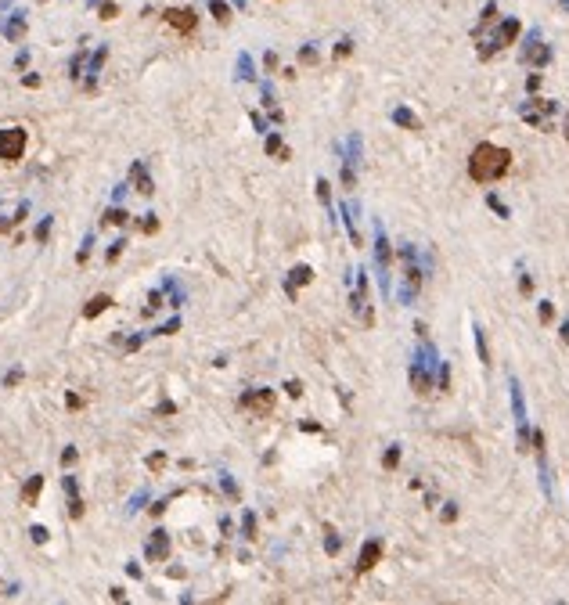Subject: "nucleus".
Wrapping results in <instances>:
<instances>
[{
  "mask_svg": "<svg viewBox=\"0 0 569 605\" xmlns=\"http://www.w3.org/2000/svg\"><path fill=\"white\" fill-rule=\"evenodd\" d=\"M29 533H33V540H36V544H43V540H47V529H43V526H33Z\"/></svg>",
  "mask_w": 569,
  "mask_h": 605,
  "instance_id": "obj_25",
  "label": "nucleus"
},
{
  "mask_svg": "<svg viewBox=\"0 0 569 605\" xmlns=\"http://www.w3.org/2000/svg\"><path fill=\"white\" fill-rule=\"evenodd\" d=\"M382 558V540L379 537H371L368 544H364V551H360V558H357V573H368V569H375V562Z\"/></svg>",
  "mask_w": 569,
  "mask_h": 605,
  "instance_id": "obj_5",
  "label": "nucleus"
},
{
  "mask_svg": "<svg viewBox=\"0 0 569 605\" xmlns=\"http://www.w3.org/2000/svg\"><path fill=\"white\" fill-rule=\"evenodd\" d=\"M296 281L306 285V281H310V267H296V270H292V285H296Z\"/></svg>",
  "mask_w": 569,
  "mask_h": 605,
  "instance_id": "obj_18",
  "label": "nucleus"
},
{
  "mask_svg": "<svg viewBox=\"0 0 569 605\" xmlns=\"http://www.w3.org/2000/svg\"><path fill=\"white\" fill-rule=\"evenodd\" d=\"M242 407L252 411V415H270L274 411V393L270 389H252V393L242 397Z\"/></svg>",
  "mask_w": 569,
  "mask_h": 605,
  "instance_id": "obj_4",
  "label": "nucleus"
},
{
  "mask_svg": "<svg viewBox=\"0 0 569 605\" xmlns=\"http://www.w3.org/2000/svg\"><path fill=\"white\" fill-rule=\"evenodd\" d=\"M519 292H522V296H530V292H533V281L522 278V281H519Z\"/></svg>",
  "mask_w": 569,
  "mask_h": 605,
  "instance_id": "obj_30",
  "label": "nucleus"
},
{
  "mask_svg": "<svg viewBox=\"0 0 569 605\" xmlns=\"http://www.w3.org/2000/svg\"><path fill=\"white\" fill-rule=\"evenodd\" d=\"M472 332H475V346H479V360H483V364H490V350H486V335H483V328L475 324Z\"/></svg>",
  "mask_w": 569,
  "mask_h": 605,
  "instance_id": "obj_12",
  "label": "nucleus"
},
{
  "mask_svg": "<svg viewBox=\"0 0 569 605\" xmlns=\"http://www.w3.org/2000/svg\"><path fill=\"white\" fill-rule=\"evenodd\" d=\"M162 18H166V25H173L177 33H195V25H198V15L191 11V7H166Z\"/></svg>",
  "mask_w": 569,
  "mask_h": 605,
  "instance_id": "obj_3",
  "label": "nucleus"
},
{
  "mask_svg": "<svg viewBox=\"0 0 569 605\" xmlns=\"http://www.w3.org/2000/svg\"><path fill=\"white\" fill-rule=\"evenodd\" d=\"M555 321V306L551 302H540V324H551Z\"/></svg>",
  "mask_w": 569,
  "mask_h": 605,
  "instance_id": "obj_17",
  "label": "nucleus"
},
{
  "mask_svg": "<svg viewBox=\"0 0 569 605\" xmlns=\"http://www.w3.org/2000/svg\"><path fill=\"white\" fill-rule=\"evenodd\" d=\"M562 342H569V321L562 324Z\"/></svg>",
  "mask_w": 569,
  "mask_h": 605,
  "instance_id": "obj_34",
  "label": "nucleus"
},
{
  "mask_svg": "<svg viewBox=\"0 0 569 605\" xmlns=\"http://www.w3.org/2000/svg\"><path fill=\"white\" fill-rule=\"evenodd\" d=\"M25 155V130L22 126H7L0 130V159L4 162H18Z\"/></svg>",
  "mask_w": 569,
  "mask_h": 605,
  "instance_id": "obj_2",
  "label": "nucleus"
},
{
  "mask_svg": "<svg viewBox=\"0 0 569 605\" xmlns=\"http://www.w3.org/2000/svg\"><path fill=\"white\" fill-rule=\"evenodd\" d=\"M379 260L389 263V242H385V238H379Z\"/></svg>",
  "mask_w": 569,
  "mask_h": 605,
  "instance_id": "obj_24",
  "label": "nucleus"
},
{
  "mask_svg": "<svg viewBox=\"0 0 569 605\" xmlns=\"http://www.w3.org/2000/svg\"><path fill=\"white\" fill-rule=\"evenodd\" d=\"M40 490H43V475H29V479H25V487H22V504H25V508L36 504Z\"/></svg>",
  "mask_w": 569,
  "mask_h": 605,
  "instance_id": "obj_7",
  "label": "nucleus"
},
{
  "mask_svg": "<svg viewBox=\"0 0 569 605\" xmlns=\"http://www.w3.org/2000/svg\"><path fill=\"white\" fill-rule=\"evenodd\" d=\"M148 555H152V558H166V555H170V540H166L162 529H155V537H152V544H148Z\"/></svg>",
  "mask_w": 569,
  "mask_h": 605,
  "instance_id": "obj_8",
  "label": "nucleus"
},
{
  "mask_svg": "<svg viewBox=\"0 0 569 605\" xmlns=\"http://www.w3.org/2000/svg\"><path fill=\"white\" fill-rule=\"evenodd\" d=\"M105 224H126V213H123V209H108Z\"/></svg>",
  "mask_w": 569,
  "mask_h": 605,
  "instance_id": "obj_20",
  "label": "nucleus"
},
{
  "mask_svg": "<svg viewBox=\"0 0 569 605\" xmlns=\"http://www.w3.org/2000/svg\"><path fill=\"white\" fill-rule=\"evenodd\" d=\"M526 61H530V65H548V61H551V51H548V43H537V47H530V51H526Z\"/></svg>",
  "mask_w": 569,
  "mask_h": 605,
  "instance_id": "obj_10",
  "label": "nucleus"
},
{
  "mask_svg": "<svg viewBox=\"0 0 569 605\" xmlns=\"http://www.w3.org/2000/svg\"><path fill=\"white\" fill-rule=\"evenodd\" d=\"M148 469H152V472L166 469V454H152V457H148Z\"/></svg>",
  "mask_w": 569,
  "mask_h": 605,
  "instance_id": "obj_19",
  "label": "nucleus"
},
{
  "mask_svg": "<svg viewBox=\"0 0 569 605\" xmlns=\"http://www.w3.org/2000/svg\"><path fill=\"white\" fill-rule=\"evenodd\" d=\"M400 461V447H389V454H385V469H397Z\"/></svg>",
  "mask_w": 569,
  "mask_h": 605,
  "instance_id": "obj_22",
  "label": "nucleus"
},
{
  "mask_svg": "<svg viewBox=\"0 0 569 605\" xmlns=\"http://www.w3.org/2000/svg\"><path fill=\"white\" fill-rule=\"evenodd\" d=\"M141 227H144V231H148V234H152V231H159V220H155V216H148V220H144V224H141Z\"/></svg>",
  "mask_w": 569,
  "mask_h": 605,
  "instance_id": "obj_29",
  "label": "nucleus"
},
{
  "mask_svg": "<svg viewBox=\"0 0 569 605\" xmlns=\"http://www.w3.org/2000/svg\"><path fill=\"white\" fill-rule=\"evenodd\" d=\"M493 18H497V4H486V7H483V22H479V29H475V33H483L486 25H493Z\"/></svg>",
  "mask_w": 569,
  "mask_h": 605,
  "instance_id": "obj_15",
  "label": "nucleus"
},
{
  "mask_svg": "<svg viewBox=\"0 0 569 605\" xmlns=\"http://www.w3.org/2000/svg\"><path fill=\"white\" fill-rule=\"evenodd\" d=\"M486 202H490V209H493V213H501V216H508V206H504V202H501L497 195H490V198H486Z\"/></svg>",
  "mask_w": 569,
  "mask_h": 605,
  "instance_id": "obj_21",
  "label": "nucleus"
},
{
  "mask_svg": "<svg viewBox=\"0 0 569 605\" xmlns=\"http://www.w3.org/2000/svg\"><path fill=\"white\" fill-rule=\"evenodd\" d=\"M123 249H126V242H115L112 249H108V263H115V260H119V252H123Z\"/></svg>",
  "mask_w": 569,
  "mask_h": 605,
  "instance_id": "obj_23",
  "label": "nucleus"
},
{
  "mask_svg": "<svg viewBox=\"0 0 569 605\" xmlns=\"http://www.w3.org/2000/svg\"><path fill=\"white\" fill-rule=\"evenodd\" d=\"M411 382H415L418 393H429V375L421 371V368H411Z\"/></svg>",
  "mask_w": 569,
  "mask_h": 605,
  "instance_id": "obj_13",
  "label": "nucleus"
},
{
  "mask_svg": "<svg viewBox=\"0 0 569 605\" xmlns=\"http://www.w3.org/2000/svg\"><path fill=\"white\" fill-rule=\"evenodd\" d=\"M512 170V151L501 148V144H475L472 155H469V177L475 180V184H493V180H501L504 173Z\"/></svg>",
  "mask_w": 569,
  "mask_h": 605,
  "instance_id": "obj_1",
  "label": "nucleus"
},
{
  "mask_svg": "<svg viewBox=\"0 0 569 605\" xmlns=\"http://www.w3.org/2000/svg\"><path fill=\"white\" fill-rule=\"evenodd\" d=\"M133 177H137V191H141V195H152V191H155V188H152V180L144 177V170H141V166H133Z\"/></svg>",
  "mask_w": 569,
  "mask_h": 605,
  "instance_id": "obj_14",
  "label": "nucleus"
},
{
  "mask_svg": "<svg viewBox=\"0 0 569 605\" xmlns=\"http://www.w3.org/2000/svg\"><path fill=\"white\" fill-rule=\"evenodd\" d=\"M101 18H115V4H105V7H101Z\"/></svg>",
  "mask_w": 569,
  "mask_h": 605,
  "instance_id": "obj_33",
  "label": "nucleus"
},
{
  "mask_svg": "<svg viewBox=\"0 0 569 605\" xmlns=\"http://www.w3.org/2000/svg\"><path fill=\"white\" fill-rule=\"evenodd\" d=\"M72 461H76V451H72V447H65V454H61V465H65V469H69Z\"/></svg>",
  "mask_w": 569,
  "mask_h": 605,
  "instance_id": "obj_28",
  "label": "nucleus"
},
{
  "mask_svg": "<svg viewBox=\"0 0 569 605\" xmlns=\"http://www.w3.org/2000/svg\"><path fill=\"white\" fill-rule=\"evenodd\" d=\"M566 137H569V126H566Z\"/></svg>",
  "mask_w": 569,
  "mask_h": 605,
  "instance_id": "obj_36",
  "label": "nucleus"
},
{
  "mask_svg": "<svg viewBox=\"0 0 569 605\" xmlns=\"http://www.w3.org/2000/svg\"><path fill=\"white\" fill-rule=\"evenodd\" d=\"M108 306H112V299H108L105 292H101V296H94V299H90L87 306H83V317H97V314H105Z\"/></svg>",
  "mask_w": 569,
  "mask_h": 605,
  "instance_id": "obj_9",
  "label": "nucleus"
},
{
  "mask_svg": "<svg viewBox=\"0 0 569 605\" xmlns=\"http://www.w3.org/2000/svg\"><path fill=\"white\" fill-rule=\"evenodd\" d=\"M284 389H288V397H303V382H288Z\"/></svg>",
  "mask_w": 569,
  "mask_h": 605,
  "instance_id": "obj_27",
  "label": "nucleus"
},
{
  "mask_svg": "<svg viewBox=\"0 0 569 605\" xmlns=\"http://www.w3.org/2000/svg\"><path fill=\"white\" fill-rule=\"evenodd\" d=\"M267 151H284V148H281V137H270V141H267Z\"/></svg>",
  "mask_w": 569,
  "mask_h": 605,
  "instance_id": "obj_31",
  "label": "nucleus"
},
{
  "mask_svg": "<svg viewBox=\"0 0 569 605\" xmlns=\"http://www.w3.org/2000/svg\"><path fill=\"white\" fill-rule=\"evenodd\" d=\"M558 4H562V7H566V11H569V0H558Z\"/></svg>",
  "mask_w": 569,
  "mask_h": 605,
  "instance_id": "obj_35",
  "label": "nucleus"
},
{
  "mask_svg": "<svg viewBox=\"0 0 569 605\" xmlns=\"http://www.w3.org/2000/svg\"><path fill=\"white\" fill-rule=\"evenodd\" d=\"M443 519H447V522L457 519V508H454V504H447V508H443Z\"/></svg>",
  "mask_w": 569,
  "mask_h": 605,
  "instance_id": "obj_32",
  "label": "nucleus"
},
{
  "mask_svg": "<svg viewBox=\"0 0 569 605\" xmlns=\"http://www.w3.org/2000/svg\"><path fill=\"white\" fill-rule=\"evenodd\" d=\"M519 18H508V22H501V29H497V36H493V51L497 47H508V43H515V36H519Z\"/></svg>",
  "mask_w": 569,
  "mask_h": 605,
  "instance_id": "obj_6",
  "label": "nucleus"
},
{
  "mask_svg": "<svg viewBox=\"0 0 569 605\" xmlns=\"http://www.w3.org/2000/svg\"><path fill=\"white\" fill-rule=\"evenodd\" d=\"M317 198H321V202H328V180H324V177L317 180Z\"/></svg>",
  "mask_w": 569,
  "mask_h": 605,
  "instance_id": "obj_26",
  "label": "nucleus"
},
{
  "mask_svg": "<svg viewBox=\"0 0 569 605\" xmlns=\"http://www.w3.org/2000/svg\"><path fill=\"white\" fill-rule=\"evenodd\" d=\"M393 119H397L400 126H407V130H421V119H418V115H411L407 108H397V115H393Z\"/></svg>",
  "mask_w": 569,
  "mask_h": 605,
  "instance_id": "obj_11",
  "label": "nucleus"
},
{
  "mask_svg": "<svg viewBox=\"0 0 569 605\" xmlns=\"http://www.w3.org/2000/svg\"><path fill=\"white\" fill-rule=\"evenodd\" d=\"M209 7H213L216 22H231V11H227V4H224V0H213V4H209Z\"/></svg>",
  "mask_w": 569,
  "mask_h": 605,
  "instance_id": "obj_16",
  "label": "nucleus"
}]
</instances>
